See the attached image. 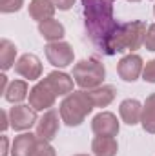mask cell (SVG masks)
Here are the masks:
<instances>
[{
    "instance_id": "13",
    "label": "cell",
    "mask_w": 155,
    "mask_h": 156,
    "mask_svg": "<svg viewBox=\"0 0 155 156\" xmlns=\"http://www.w3.org/2000/svg\"><path fill=\"white\" fill-rule=\"evenodd\" d=\"M119 115H120V118H122L124 123H128V125H137V123L141 122V116H142V105H141L139 100L128 98V100L120 102Z\"/></svg>"
},
{
    "instance_id": "7",
    "label": "cell",
    "mask_w": 155,
    "mask_h": 156,
    "mask_svg": "<svg viewBox=\"0 0 155 156\" xmlns=\"http://www.w3.org/2000/svg\"><path fill=\"white\" fill-rule=\"evenodd\" d=\"M29 105L37 111H49L55 105L57 94L44 83V80H40L39 83H35L29 89Z\"/></svg>"
},
{
    "instance_id": "4",
    "label": "cell",
    "mask_w": 155,
    "mask_h": 156,
    "mask_svg": "<svg viewBox=\"0 0 155 156\" xmlns=\"http://www.w3.org/2000/svg\"><path fill=\"white\" fill-rule=\"evenodd\" d=\"M146 24L142 20H131L126 24H120L119 31L113 40V49L115 53H124V51H137L146 37Z\"/></svg>"
},
{
    "instance_id": "18",
    "label": "cell",
    "mask_w": 155,
    "mask_h": 156,
    "mask_svg": "<svg viewBox=\"0 0 155 156\" xmlns=\"http://www.w3.org/2000/svg\"><path fill=\"white\" fill-rule=\"evenodd\" d=\"M88 93H89L91 102H93L95 107H108L117 96L115 87H113V85H104V83H102L100 87H97V89L88 91Z\"/></svg>"
},
{
    "instance_id": "24",
    "label": "cell",
    "mask_w": 155,
    "mask_h": 156,
    "mask_svg": "<svg viewBox=\"0 0 155 156\" xmlns=\"http://www.w3.org/2000/svg\"><path fill=\"white\" fill-rule=\"evenodd\" d=\"M142 80L148 83H155V60H148L142 69Z\"/></svg>"
},
{
    "instance_id": "22",
    "label": "cell",
    "mask_w": 155,
    "mask_h": 156,
    "mask_svg": "<svg viewBox=\"0 0 155 156\" xmlns=\"http://www.w3.org/2000/svg\"><path fill=\"white\" fill-rule=\"evenodd\" d=\"M31 156H57L55 153V149L51 147V144L49 142H46V140H37V144H35V149H33V153Z\"/></svg>"
},
{
    "instance_id": "3",
    "label": "cell",
    "mask_w": 155,
    "mask_h": 156,
    "mask_svg": "<svg viewBox=\"0 0 155 156\" xmlns=\"http://www.w3.org/2000/svg\"><path fill=\"white\" fill-rule=\"evenodd\" d=\"M71 76L80 89L91 91V89H97L102 85V82L106 78V69L99 60L88 58V60H80L73 66Z\"/></svg>"
},
{
    "instance_id": "2",
    "label": "cell",
    "mask_w": 155,
    "mask_h": 156,
    "mask_svg": "<svg viewBox=\"0 0 155 156\" xmlns=\"http://www.w3.org/2000/svg\"><path fill=\"white\" fill-rule=\"evenodd\" d=\"M95 109L93 102H91V96L88 91H73L70 93L62 104H60V120L68 125V127H77L80 125L86 116Z\"/></svg>"
},
{
    "instance_id": "11",
    "label": "cell",
    "mask_w": 155,
    "mask_h": 156,
    "mask_svg": "<svg viewBox=\"0 0 155 156\" xmlns=\"http://www.w3.org/2000/svg\"><path fill=\"white\" fill-rule=\"evenodd\" d=\"M119 120L113 113L102 111L97 116L93 118L91 122V131L97 136H117L119 134Z\"/></svg>"
},
{
    "instance_id": "14",
    "label": "cell",
    "mask_w": 155,
    "mask_h": 156,
    "mask_svg": "<svg viewBox=\"0 0 155 156\" xmlns=\"http://www.w3.org/2000/svg\"><path fill=\"white\" fill-rule=\"evenodd\" d=\"M28 11H29V16L40 24L44 20L53 18V15L57 11V5H55L53 0H31Z\"/></svg>"
},
{
    "instance_id": "30",
    "label": "cell",
    "mask_w": 155,
    "mask_h": 156,
    "mask_svg": "<svg viewBox=\"0 0 155 156\" xmlns=\"http://www.w3.org/2000/svg\"><path fill=\"white\" fill-rule=\"evenodd\" d=\"M128 2H139V0H128Z\"/></svg>"
},
{
    "instance_id": "28",
    "label": "cell",
    "mask_w": 155,
    "mask_h": 156,
    "mask_svg": "<svg viewBox=\"0 0 155 156\" xmlns=\"http://www.w3.org/2000/svg\"><path fill=\"white\" fill-rule=\"evenodd\" d=\"M9 125H11V122H9V115H7L6 111H0V129L6 131Z\"/></svg>"
},
{
    "instance_id": "16",
    "label": "cell",
    "mask_w": 155,
    "mask_h": 156,
    "mask_svg": "<svg viewBox=\"0 0 155 156\" xmlns=\"http://www.w3.org/2000/svg\"><path fill=\"white\" fill-rule=\"evenodd\" d=\"M91 151L95 156H117L119 144L115 136H95L91 142Z\"/></svg>"
},
{
    "instance_id": "10",
    "label": "cell",
    "mask_w": 155,
    "mask_h": 156,
    "mask_svg": "<svg viewBox=\"0 0 155 156\" xmlns=\"http://www.w3.org/2000/svg\"><path fill=\"white\" fill-rule=\"evenodd\" d=\"M59 129H60L59 113L53 111V109H49V111H46L42 115V118H39V122H37V133L35 134H37V138H40V140L51 142V140H55Z\"/></svg>"
},
{
    "instance_id": "32",
    "label": "cell",
    "mask_w": 155,
    "mask_h": 156,
    "mask_svg": "<svg viewBox=\"0 0 155 156\" xmlns=\"http://www.w3.org/2000/svg\"><path fill=\"white\" fill-rule=\"evenodd\" d=\"M153 15H155V5H153Z\"/></svg>"
},
{
    "instance_id": "9",
    "label": "cell",
    "mask_w": 155,
    "mask_h": 156,
    "mask_svg": "<svg viewBox=\"0 0 155 156\" xmlns=\"http://www.w3.org/2000/svg\"><path fill=\"white\" fill-rule=\"evenodd\" d=\"M15 73L20 75L22 78H26V80H39L40 75H42V62L37 55L26 53L17 60Z\"/></svg>"
},
{
    "instance_id": "19",
    "label": "cell",
    "mask_w": 155,
    "mask_h": 156,
    "mask_svg": "<svg viewBox=\"0 0 155 156\" xmlns=\"http://www.w3.org/2000/svg\"><path fill=\"white\" fill-rule=\"evenodd\" d=\"M28 96H29V87H28V83L24 80H13V82H9V87H7V91L4 94V98L9 104H20Z\"/></svg>"
},
{
    "instance_id": "17",
    "label": "cell",
    "mask_w": 155,
    "mask_h": 156,
    "mask_svg": "<svg viewBox=\"0 0 155 156\" xmlns=\"http://www.w3.org/2000/svg\"><path fill=\"white\" fill-rule=\"evenodd\" d=\"M39 33L42 35V38H46L47 42H59V40L64 38L66 29L59 20L49 18V20H44V22L39 24Z\"/></svg>"
},
{
    "instance_id": "1",
    "label": "cell",
    "mask_w": 155,
    "mask_h": 156,
    "mask_svg": "<svg viewBox=\"0 0 155 156\" xmlns=\"http://www.w3.org/2000/svg\"><path fill=\"white\" fill-rule=\"evenodd\" d=\"M82 2V15H84V27L91 40V44L102 55H115L113 40L120 27L113 15V2L115 0H80Z\"/></svg>"
},
{
    "instance_id": "20",
    "label": "cell",
    "mask_w": 155,
    "mask_h": 156,
    "mask_svg": "<svg viewBox=\"0 0 155 156\" xmlns=\"http://www.w3.org/2000/svg\"><path fill=\"white\" fill-rule=\"evenodd\" d=\"M141 125L146 133L155 134V93L150 94L142 105V116H141Z\"/></svg>"
},
{
    "instance_id": "8",
    "label": "cell",
    "mask_w": 155,
    "mask_h": 156,
    "mask_svg": "<svg viewBox=\"0 0 155 156\" xmlns=\"http://www.w3.org/2000/svg\"><path fill=\"white\" fill-rule=\"evenodd\" d=\"M142 69H144V62L139 55H126L120 58L119 66H117V73L119 76L122 78L124 82H135L137 78L142 75Z\"/></svg>"
},
{
    "instance_id": "6",
    "label": "cell",
    "mask_w": 155,
    "mask_h": 156,
    "mask_svg": "<svg viewBox=\"0 0 155 156\" xmlns=\"http://www.w3.org/2000/svg\"><path fill=\"white\" fill-rule=\"evenodd\" d=\"M9 122H11V127L15 131H28L39 122L37 109H33L31 105L15 104L9 111Z\"/></svg>"
},
{
    "instance_id": "5",
    "label": "cell",
    "mask_w": 155,
    "mask_h": 156,
    "mask_svg": "<svg viewBox=\"0 0 155 156\" xmlns=\"http://www.w3.org/2000/svg\"><path fill=\"white\" fill-rule=\"evenodd\" d=\"M44 49H46V58L51 66H55L59 69H64V67L73 64L75 53H73V47L68 42H62V40L49 42Z\"/></svg>"
},
{
    "instance_id": "29",
    "label": "cell",
    "mask_w": 155,
    "mask_h": 156,
    "mask_svg": "<svg viewBox=\"0 0 155 156\" xmlns=\"http://www.w3.org/2000/svg\"><path fill=\"white\" fill-rule=\"evenodd\" d=\"M7 87H9V82H7V76H6V75L2 73V75H0V93H2V94H6Z\"/></svg>"
},
{
    "instance_id": "31",
    "label": "cell",
    "mask_w": 155,
    "mask_h": 156,
    "mask_svg": "<svg viewBox=\"0 0 155 156\" xmlns=\"http://www.w3.org/2000/svg\"><path fill=\"white\" fill-rule=\"evenodd\" d=\"M75 156H88V154H75Z\"/></svg>"
},
{
    "instance_id": "21",
    "label": "cell",
    "mask_w": 155,
    "mask_h": 156,
    "mask_svg": "<svg viewBox=\"0 0 155 156\" xmlns=\"http://www.w3.org/2000/svg\"><path fill=\"white\" fill-rule=\"evenodd\" d=\"M15 56H17V45H15L11 40L2 38L0 40V67H2L4 73H6L7 69L15 67V66H13V64H17V62H15Z\"/></svg>"
},
{
    "instance_id": "26",
    "label": "cell",
    "mask_w": 155,
    "mask_h": 156,
    "mask_svg": "<svg viewBox=\"0 0 155 156\" xmlns=\"http://www.w3.org/2000/svg\"><path fill=\"white\" fill-rule=\"evenodd\" d=\"M7 153H11L9 151V138L6 134H2L0 136V156H7Z\"/></svg>"
},
{
    "instance_id": "27",
    "label": "cell",
    "mask_w": 155,
    "mask_h": 156,
    "mask_svg": "<svg viewBox=\"0 0 155 156\" xmlns=\"http://www.w3.org/2000/svg\"><path fill=\"white\" fill-rule=\"evenodd\" d=\"M73 4H75V0H55L57 9H60V11H68V9H71Z\"/></svg>"
},
{
    "instance_id": "12",
    "label": "cell",
    "mask_w": 155,
    "mask_h": 156,
    "mask_svg": "<svg viewBox=\"0 0 155 156\" xmlns=\"http://www.w3.org/2000/svg\"><path fill=\"white\" fill-rule=\"evenodd\" d=\"M73 76L62 73V71H53L44 78V83L57 94V96H68L73 93Z\"/></svg>"
},
{
    "instance_id": "15",
    "label": "cell",
    "mask_w": 155,
    "mask_h": 156,
    "mask_svg": "<svg viewBox=\"0 0 155 156\" xmlns=\"http://www.w3.org/2000/svg\"><path fill=\"white\" fill-rule=\"evenodd\" d=\"M37 140H39L37 134H31V133H22V134L15 136V140L11 144V154L13 156H31Z\"/></svg>"
},
{
    "instance_id": "25",
    "label": "cell",
    "mask_w": 155,
    "mask_h": 156,
    "mask_svg": "<svg viewBox=\"0 0 155 156\" xmlns=\"http://www.w3.org/2000/svg\"><path fill=\"white\" fill-rule=\"evenodd\" d=\"M144 45H146V49H148V51H155V24L148 26V29H146Z\"/></svg>"
},
{
    "instance_id": "23",
    "label": "cell",
    "mask_w": 155,
    "mask_h": 156,
    "mask_svg": "<svg viewBox=\"0 0 155 156\" xmlns=\"http://www.w3.org/2000/svg\"><path fill=\"white\" fill-rule=\"evenodd\" d=\"M24 5V0H0V11L2 13H17Z\"/></svg>"
}]
</instances>
